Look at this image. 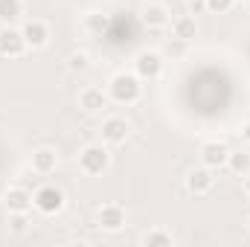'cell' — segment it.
<instances>
[{"instance_id": "cell-15", "label": "cell", "mask_w": 250, "mask_h": 247, "mask_svg": "<svg viewBox=\"0 0 250 247\" xmlns=\"http://www.w3.org/2000/svg\"><path fill=\"white\" fill-rule=\"evenodd\" d=\"M23 21V0H0V26H18Z\"/></svg>"}, {"instance_id": "cell-16", "label": "cell", "mask_w": 250, "mask_h": 247, "mask_svg": "<svg viewBox=\"0 0 250 247\" xmlns=\"http://www.w3.org/2000/svg\"><path fill=\"white\" fill-rule=\"evenodd\" d=\"M224 169H230L236 178H245L250 172V148H230Z\"/></svg>"}, {"instance_id": "cell-5", "label": "cell", "mask_w": 250, "mask_h": 247, "mask_svg": "<svg viewBox=\"0 0 250 247\" xmlns=\"http://www.w3.org/2000/svg\"><path fill=\"white\" fill-rule=\"evenodd\" d=\"M21 32H23V41H26L29 50H47L50 41H53V29H50V23L41 21V18L23 21V23H21Z\"/></svg>"}, {"instance_id": "cell-22", "label": "cell", "mask_w": 250, "mask_h": 247, "mask_svg": "<svg viewBox=\"0 0 250 247\" xmlns=\"http://www.w3.org/2000/svg\"><path fill=\"white\" fill-rule=\"evenodd\" d=\"M236 3L239 0H207V12L209 15H227V12H233Z\"/></svg>"}, {"instance_id": "cell-18", "label": "cell", "mask_w": 250, "mask_h": 247, "mask_svg": "<svg viewBox=\"0 0 250 247\" xmlns=\"http://www.w3.org/2000/svg\"><path fill=\"white\" fill-rule=\"evenodd\" d=\"M140 245H146V247H172L175 245V236H172V230H166V227H151V230H146V233L140 236Z\"/></svg>"}, {"instance_id": "cell-1", "label": "cell", "mask_w": 250, "mask_h": 247, "mask_svg": "<svg viewBox=\"0 0 250 247\" xmlns=\"http://www.w3.org/2000/svg\"><path fill=\"white\" fill-rule=\"evenodd\" d=\"M105 90H108L111 102L128 108V105H137V102L143 99V79H140L134 70H117V73L108 79Z\"/></svg>"}, {"instance_id": "cell-6", "label": "cell", "mask_w": 250, "mask_h": 247, "mask_svg": "<svg viewBox=\"0 0 250 247\" xmlns=\"http://www.w3.org/2000/svg\"><path fill=\"white\" fill-rule=\"evenodd\" d=\"M99 137H102V143L105 145H125V140L131 137V123L120 117V114H111V117H105L102 125H99Z\"/></svg>"}, {"instance_id": "cell-24", "label": "cell", "mask_w": 250, "mask_h": 247, "mask_svg": "<svg viewBox=\"0 0 250 247\" xmlns=\"http://www.w3.org/2000/svg\"><path fill=\"white\" fill-rule=\"evenodd\" d=\"M242 140H245V143L250 145V117L245 120V125H242Z\"/></svg>"}, {"instance_id": "cell-12", "label": "cell", "mask_w": 250, "mask_h": 247, "mask_svg": "<svg viewBox=\"0 0 250 247\" xmlns=\"http://www.w3.org/2000/svg\"><path fill=\"white\" fill-rule=\"evenodd\" d=\"M140 21H143L146 29H166V26L172 23V12H169V6H163V3H148V6H143Z\"/></svg>"}, {"instance_id": "cell-9", "label": "cell", "mask_w": 250, "mask_h": 247, "mask_svg": "<svg viewBox=\"0 0 250 247\" xmlns=\"http://www.w3.org/2000/svg\"><path fill=\"white\" fill-rule=\"evenodd\" d=\"M111 105V96L105 87H96V84H87L79 90V108L84 114H102L105 108Z\"/></svg>"}, {"instance_id": "cell-20", "label": "cell", "mask_w": 250, "mask_h": 247, "mask_svg": "<svg viewBox=\"0 0 250 247\" xmlns=\"http://www.w3.org/2000/svg\"><path fill=\"white\" fill-rule=\"evenodd\" d=\"M67 67L73 70V73H87L93 62H90V53L87 50H73L70 56H67Z\"/></svg>"}, {"instance_id": "cell-10", "label": "cell", "mask_w": 250, "mask_h": 247, "mask_svg": "<svg viewBox=\"0 0 250 247\" xmlns=\"http://www.w3.org/2000/svg\"><path fill=\"white\" fill-rule=\"evenodd\" d=\"M187 189L192 195H198V198H204V195H209L212 189H215V169H209V166H198V169H192L187 175Z\"/></svg>"}, {"instance_id": "cell-19", "label": "cell", "mask_w": 250, "mask_h": 247, "mask_svg": "<svg viewBox=\"0 0 250 247\" xmlns=\"http://www.w3.org/2000/svg\"><path fill=\"white\" fill-rule=\"evenodd\" d=\"M6 215H9V218H6V227H9L12 236H23V233L32 227L29 212H6Z\"/></svg>"}, {"instance_id": "cell-17", "label": "cell", "mask_w": 250, "mask_h": 247, "mask_svg": "<svg viewBox=\"0 0 250 247\" xmlns=\"http://www.w3.org/2000/svg\"><path fill=\"white\" fill-rule=\"evenodd\" d=\"M169 26H172V32H175L178 41H192V38L198 35V21H195V15H181V18H175Z\"/></svg>"}, {"instance_id": "cell-2", "label": "cell", "mask_w": 250, "mask_h": 247, "mask_svg": "<svg viewBox=\"0 0 250 247\" xmlns=\"http://www.w3.org/2000/svg\"><path fill=\"white\" fill-rule=\"evenodd\" d=\"M76 163H79V172H82V175L99 178V175H105V172L111 169V163H114L111 145H105L102 140H99V143H87V145L79 151Z\"/></svg>"}, {"instance_id": "cell-13", "label": "cell", "mask_w": 250, "mask_h": 247, "mask_svg": "<svg viewBox=\"0 0 250 247\" xmlns=\"http://www.w3.org/2000/svg\"><path fill=\"white\" fill-rule=\"evenodd\" d=\"M29 166H32L35 175H53V172L59 169V151H56L53 145H38V148L32 151Z\"/></svg>"}, {"instance_id": "cell-11", "label": "cell", "mask_w": 250, "mask_h": 247, "mask_svg": "<svg viewBox=\"0 0 250 247\" xmlns=\"http://www.w3.org/2000/svg\"><path fill=\"white\" fill-rule=\"evenodd\" d=\"M227 154H230V145L224 140H207L201 145V163L209 166V169H224L227 166Z\"/></svg>"}, {"instance_id": "cell-23", "label": "cell", "mask_w": 250, "mask_h": 247, "mask_svg": "<svg viewBox=\"0 0 250 247\" xmlns=\"http://www.w3.org/2000/svg\"><path fill=\"white\" fill-rule=\"evenodd\" d=\"M189 15H204L207 12V0H187Z\"/></svg>"}, {"instance_id": "cell-21", "label": "cell", "mask_w": 250, "mask_h": 247, "mask_svg": "<svg viewBox=\"0 0 250 247\" xmlns=\"http://www.w3.org/2000/svg\"><path fill=\"white\" fill-rule=\"evenodd\" d=\"M105 26H108V18H105V15H99V12H87V15H84V29L102 32Z\"/></svg>"}, {"instance_id": "cell-25", "label": "cell", "mask_w": 250, "mask_h": 247, "mask_svg": "<svg viewBox=\"0 0 250 247\" xmlns=\"http://www.w3.org/2000/svg\"><path fill=\"white\" fill-rule=\"evenodd\" d=\"M242 192H245V198H250V172L242 178Z\"/></svg>"}, {"instance_id": "cell-3", "label": "cell", "mask_w": 250, "mask_h": 247, "mask_svg": "<svg viewBox=\"0 0 250 247\" xmlns=\"http://www.w3.org/2000/svg\"><path fill=\"white\" fill-rule=\"evenodd\" d=\"M64 206H67V195H64L62 186L41 184L35 192H32V209H38V212L47 215V218H53V215L64 212Z\"/></svg>"}, {"instance_id": "cell-4", "label": "cell", "mask_w": 250, "mask_h": 247, "mask_svg": "<svg viewBox=\"0 0 250 247\" xmlns=\"http://www.w3.org/2000/svg\"><path fill=\"white\" fill-rule=\"evenodd\" d=\"M163 70H166V62H163V56H160L157 50H140V53L134 56V73H137L143 82L160 79Z\"/></svg>"}, {"instance_id": "cell-26", "label": "cell", "mask_w": 250, "mask_h": 247, "mask_svg": "<svg viewBox=\"0 0 250 247\" xmlns=\"http://www.w3.org/2000/svg\"><path fill=\"white\" fill-rule=\"evenodd\" d=\"M248 233H250V218H248Z\"/></svg>"}, {"instance_id": "cell-7", "label": "cell", "mask_w": 250, "mask_h": 247, "mask_svg": "<svg viewBox=\"0 0 250 247\" xmlns=\"http://www.w3.org/2000/svg\"><path fill=\"white\" fill-rule=\"evenodd\" d=\"M125 206L117 204V201H108V204H99L96 209V224L105 230V233H120L125 227Z\"/></svg>"}, {"instance_id": "cell-27", "label": "cell", "mask_w": 250, "mask_h": 247, "mask_svg": "<svg viewBox=\"0 0 250 247\" xmlns=\"http://www.w3.org/2000/svg\"><path fill=\"white\" fill-rule=\"evenodd\" d=\"M242 3H250V0H242Z\"/></svg>"}, {"instance_id": "cell-14", "label": "cell", "mask_w": 250, "mask_h": 247, "mask_svg": "<svg viewBox=\"0 0 250 247\" xmlns=\"http://www.w3.org/2000/svg\"><path fill=\"white\" fill-rule=\"evenodd\" d=\"M3 206H6V212H29L32 209V192H26L23 186H6Z\"/></svg>"}, {"instance_id": "cell-8", "label": "cell", "mask_w": 250, "mask_h": 247, "mask_svg": "<svg viewBox=\"0 0 250 247\" xmlns=\"http://www.w3.org/2000/svg\"><path fill=\"white\" fill-rule=\"evenodd\" d=\"M26 50L21 26H0V59H21Z\"/></svg>"}]
</instances>
